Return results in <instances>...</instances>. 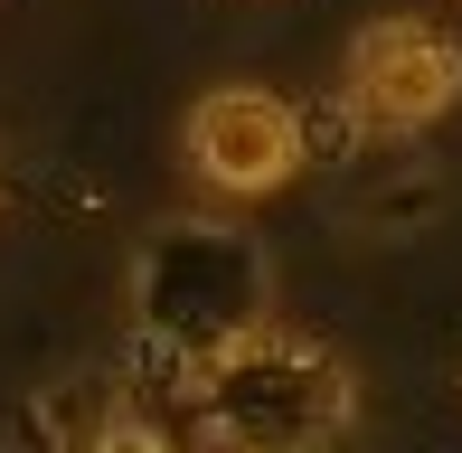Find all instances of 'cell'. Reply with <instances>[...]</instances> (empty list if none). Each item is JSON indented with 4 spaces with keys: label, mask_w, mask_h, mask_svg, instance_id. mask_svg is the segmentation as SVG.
Returning a JSON list of instances; mask_svg holds the SVG:
<instances>
[{
    "label": "cell",
    "mask_w": 462,
    "mask_h": 453,
    "mask_svg": "<svg viewBox=\"0 0 462 453\" xmlns=\"http://www.w3.org/2000/svg\"><path fill=\"white\" fill-rule=\"evenodd\" d=\"M199 416L226 453H321L349 425V368L321 340L255 331L199 368Z\"/></svg>",
    "instance_id": "obj_1"
},
{
    "label": "cell",
    "mask_w": 462,
    "mask_h": 453,
    "mask_svg": "<svg viewBox=\"0 0 462 453\" xmlns=\"http://www.w3.org/2000/svg\"><path fill=\"white\" fill-rule=\"evenodd\" d=\"M133 302H142V331L171 349V359L217 368L236 340L264 331V255L236 226H171L142 255Z\"/></svg>",
    "instance_id": "obj_2"
},
{
    "label": "cell",
    "mask_w": 462,
    "mask_h": 453,
    "mask_svg": "<svg viewBox=\"0 0 462 453\" xmlns=\"http://www.w3.org/2000/svg\"><path fill=\"white\" fill-rule=\"evenodd\" d=\"M462 105V48L434 19H368L349 38V114L368 133H425Z\"/></svg>",
    "instance_id": "obj_3"
},
{
    "label": "cell",
    "mask_w": 462,
    "mask_h": 453,
    "mask_svg": "<svg viewBox=\"0 0 462 453\" xmlns=\"http://www.w3.org/2000/svg\"><path fill=\"white\" fill-rule=\"evenodd\" d=\"M302 114L283 105V95H264V86H217V95H199L189 105V171L208 180V190H226V199H264V190H283L292 171H302Z\"/></svg>",
    "instance_id": "obj_4"
},
{
    "label": "cell",
    "mask_w": 462,
    "mask_h": 453,
    "mask_svg": "<svg viewBox=\"0 0 462 453\" xmlns=\"http://www.w3.org/2000/svg\"><path fill=\"white\" fill-rule=\"evenodd\" d=\"M67 453H171L152 435V425H123V416H104V425H86V435H76Z\"/></svg>",
    "instance_id": "obj_5"
}]
</instances>
